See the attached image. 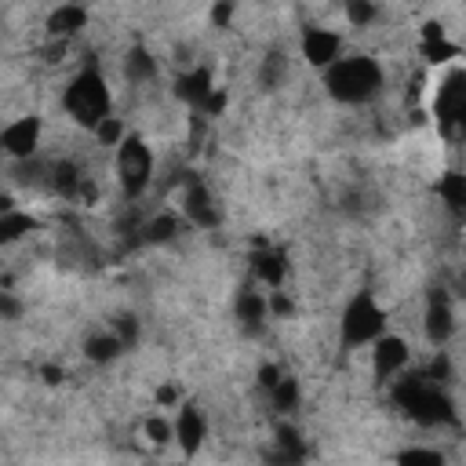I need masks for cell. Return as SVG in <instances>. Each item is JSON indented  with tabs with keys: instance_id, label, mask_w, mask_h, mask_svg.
<instances>
[{
	"instance_id": "7c38bea8",
	"label": "cell",
	"mask_w": 466,
	"mask_h": 466,
	"mask_svg": "<svg viewBox=\"0 0 466 466\" xmlns=\"http://www.w3.org/2000/svg\"><path fill=\"white\" fill-rule=\"evenodd\" d=\"M299 51H302V58L313 66V69H328L335 58H342L346 51H342V36L335 33V29H324V25H306L302 29V40H299Z\"/></svg>"
},
{
	"instance_id": "603a6c76",
	"label": "cell",
	"mask_w": 466,
	"mask_h": 466,
	"mask_svg": "<svg viewBox=\"0 0 466 466\" xmlns=\"http://www.w3.org/2000/svg\"><path fill=\"white\" fill-rule=\"evenodd\" d=\"M269 404H273L277 415H291V411L302 404V386H299V379H295V375H280L277 386L269 390Z\"/></svg>"
},
{
	"instance_id": "6da1fadb",
	"label": "cell",
	"mask_w": 466,
	"mask_h": 466,
	"mask_svg": "<svg viewBox=\"0 0 466 466\" xmlns=\"http://www.w3.org/2000/svg\"><path fill=\"white\" fill-rule=\"evenodd\" d=\"M390 400L415 422V426H426V430H441V426H451L455 422V404L444 390V382L430 379L426 368L422 371H400L393 382H390Z\"/></svg>"
},
{
	"instance_id": "ac0fdd59",
	"label": "cell",
	"mask_w": 466,
	"mask_h": 466,
	"mask_svg": "<svg viewBox=\"0 0 466 466\" xmlns=\"http://www.w3.org/2000/svg\"><path fill=\"white\" fill-rule=\"evenodd\" d=\"M433 193L441 197V204H444V211L451 215V218H466V171H444L441 178H437V186H433Z\"/></svg>"
},
{
	"instance_id": "4fadbf2b",
	"label": "cell",
	"mask_w": 466,
	"mask_h": 466,
	"mask_svg": "<svg viewBox=\"0 0 466 466\" xmlns=\"http://www.w3.org/2000/svg\"><path fill=\"white\" fill-rule=\"evenodd\" d=\"M233 313H237V320H240L248 331L262 328L266 317H273V313H269V291H262L258 280H255V284H244V288L237 291V299H233Z\"/></svg>"
},
{
	"instance_id": "d4e9b609",
	"label": "cell",
	"mask_w": 466,
	"mask_h": 466,
	"mask_svg": "<svg viewBox=\"0 0 466 466\" xmlns=\"http://www.w3.org/2000/svg\"><path fill=\"white\" fill-rule=\"evenodd\" d=\"M342 11L350 18V25H357V29H364V25H371L379 18V4L375 0H342Z\"/></svg>"
},
{
	"instance_id": "8992f818",
	"label": "cell",
	"mask_w": 466,
	"mask_h": 466,
	"mask_svg": "<svg viewBox=\"0 0 466 466\" xmlns=\"http://www.w3.org/2000/svg\"><path fill=\"white\" fill-rule=\"evenodd\" d=\"M178 211H182L186 222L197 226V229H215V226L222 222V211H218V200H215L211 186H208L200 175H193V171H186V178H182Z\"/></svg>"
},
{
	"instance_id": "8fae6325",
	"label": "cell",
	"mask_w": 466,
	"mask_h": 466,
	"mask_svg": "<svg viewBox=\"0 0 466 466\" xmlns=\"http://www.w3.org/2000/svg\"><path fill=\"white\" fill-rule=\"evenodd\" d=\"M248 266H251V277L262 284V288H284V277H288V255L284 248L269 244V240H255L251 244V255H248Z\"/></svg>"
},
{
	"instance_id": "277c9868",
	"label": "cell",
	"mask_w": 466,
	"mask_h": 466,
	"mask_svg": "<svg viewBox=\"0 0 466 466\" xmlns=\"http://www.w3.org/2000/svg\"><path fill=\"white\" fill-rule=\"evenodd\" d=\"M386 331V309L371 291L350 295V302L339 313V342L342 350H360L371 346Z\"/></svg>"
},
{
	"instance_id": "e0dca14e",
	"label": "cell",
	"mask_w": 466,
	"mask_h": 466,
	"mask_svg": "<svg viewBox=\"0 0 466 466\" xmlns=\"http://www.w3.org/2000/svg\"><path fill=\"white\" fill-rule=\"evenodd\" d=\"M419 55L430 66H444V62H455L459 58V44H451L444 36V25L441 22H426L422 25V40H419Z\"/></svg>"
},
{
	"instance_id": "d6986e66",
	"label": "cell",
	"mask_w": 466,
	"mask_h": 466,
	"mask_svg": "<svg viewBox=\"0 0 466 466\" xmlns=\"http://www.w3.org/2000/svg\"><path fill=\"white\" fill-rule=\"evenodd\" d=\"M36 229H40L36 215L22 211L18 204L0 208V244H18V240H25V237L36 233Z\"/></svg>"
},
{
	"instance_id": "44dd1931",
	"label": "cell",
	"mask_w": 466,
	"mask_h": 466,
	"mask_svg": "<svg viewBox=\"0 0 466 466\" xmlns=\"http://www.w3.org/2000/svg\"><path fill=\"white\" fill-rule=\"evenodd\" d=\"M124 76H127V84H149V80H157V58H153V51L149 47H131L127 55H124Z\"/></svg>"
},
{
	"instance_id": "836d02e7",
	"label": "cell",
	"mask_w": 466,
	"mask_h": 466,
	"mask_svg": "<svg viewBox=\"0 0 466 466\" xmlns=\"http://www.w3.org/2000/svg\"><path fill=\"white\" fill-rule=\"evenodd\" d=\"M40 379H44L47 386H58V382H62V368H58V364H44V368H40Z\"/></svg>"
},
{
	"instance_id": "9c48e42d",
	"label": "cell",
	"mask_w": 466,
	"mask_h": 466,
	"mask_svg": "<svg viewBox=\"0 0 466 466\" xmlns=\"http://www.w3.org/2000/svg\"><path fill=\"white\" fill-rule=\"evenodd\" d=\"M422 335L433 350H444L455 335V309H451V299L444 288H433L426 295V306H422Z\"/></svg>"
},
{
	"instance_id": "ffe728a7",
	"label": "cell",
	"mask_w": 466,
	"mask_h": 466,
	"mask_svg": "<svg viewBox=\"0 0 466 466\" xmlns=\"http://www.w3.org/2000/svg\"><path fill=\"white\" fill-rule=\"evenodd\" d=\"M124 350H127V346L120 342V335H116L113 328L95 331V335L84 339V357H87L91 364H109V360H116Z\"/></svg>"
},
{
	"instance_id": "9a60e30c",
	"label": "cell",
	"mask_w": 466,
	"mask_h": 466,
	"mask_svg": "<svg viewBox=\"0 0 466 466\" xmlns=\"http://www.w3.org/2000/svg\"><path fill=\"white\" fill-rule=\"evenodd\" d=\"M186 226H189V222H186V215H182V211L160 208V211H153V215L138 226V233H142V240H146V244H171Z\"/></svg>"
},
{
	"instance_id": "7402d4cb",
	"label": "cell",
	"mask_w": 466,
	"mask_h": 466,
	"mask_svg": "<svg viewBox=\"0 0 466 466\" xmlns=\"http://www.w3.org/2000/svg\"><path fill=\"white\" fill-rule=\"evenodd\" d=\"M273 433H277V437H273V441H277V459H284V462H299V459H306V444H302V433H299L295 422L280 419Z\"/></svg>"
},
{
	"instance_id": "83f0119b",
	"label": "cell",
	"mask_w": 466,
	"mask_h": 466,
	"mask_svg": "<svg viewBox=\"0 0 466 466\" xmlns=\"http://www.w3.org/2000/svg\"><path fill=\"white\" fill-rule=\"evenodd\" d=\"M109 328L120 335L124 346H135V342H138V320H135L131 313H116V317L109 320Z\"/></svg>"
},
{
	"instance_id": "4dcf8cb0",
	"label": "cell",
	"mask_w": 466,
	"mask_h": 466,
	"mask_svg": "<svg viewBox=\"0 0 466 466\" xmlns=\"http://www.w3.org/2000/svg\"><path fill=\"white\" fill-rule=\"evenodd\" d=\"M157 404H160V408H178V404H182V390H178L175 382L157 386Z\"/></svg>"
},
{
	"instance_id": "1f68e13d",
	"label": "cell",
	"mask_w": 466,
	"mask_h": 466,
	"mask_svg": "<svg viewBox=\"0 0 466 466\" xmlns=\"http://www.w3.org/2000/svg\"><path fill=\"white\" fill-rule=\"evenodd\" d=\"M211 22H215L218 29H226V25L233 22V0H215V7H211Z\"/></svg>"
},
{
	"instance_id": "5b68a950",
	"label": "cell",
	"mask_w": 466,
	"mask_h": 466,
	"mask_svg": "<svg viewBox=\"0 0 466 466\" xmlns=\"http://www.w3.org/2000/svg\"><path fill=\"white\" fill-rule=\"evenodd\" d=\"M113 167H116V182H120V193L135 204L146 197L149 182H153V171H157V157L149 149V142L138 135V131H127L124 142L116 146V157H113Z\"/></svg>"
},
{
	"instance_id": "ba28073f",
	"label": "cell",
	"mask_w": 466,
	"mask_h": 466,
	"mask_svg": "<svg viewBox=\"0 0 466 466\" xmlns=\"http://www.w3.org/2000/svg\"><path fill=\"white\" fill-rule=\"evenodd\" d=\"M175 444L186 459H197L204 441H208V415L193 397H182V404L175 408Z\"/></svg>"
},
{
	"instance_id": "484cf974",
	"label": "cell",
	"mask_w": 466,
	"mask_h": 466,
	"mask_svg": "<svg viewBox=\"0 0 466 466\" xmlns=\"http://www.w3.org/2000/svg\"><path fill=\"white\" fill-rule=\"evenodd\" d=\"M91 135H95V138H98L102 146H113V149H116V146L124 142L127 127H124V120H120L116 113H109V116H106V120H102V124H98V127H95Z\"/></svg>"
},
{
	"instance_id": "7a4b0ae2",
	"label": "cell",
	"mask_w": 466,
	"mask_h": 466,
	"mask_svg": "<svg viewBox=\"0 0 466 466\" xmlns=\"http://www.w3.org/2000/svg\"><path fill=\"white\" fill-rule=\"evenodd\" d=\"M62 109L69 120H76L80 127L95 131L109 113H113V91H109V80L106 73L87 62L84 69H76L62 91Z\"/></svg>"
},
{
	"instance_id": "d6a6232c",
	"label": "cell",
	"mask_w": 466,
	"mask_h": 466,
	"mask_svg": "<svg viewBox=\"0 0 466 466\" xmlns=\"http://www.w3.org/2000/svg\"><path fill=\"white\" fill-rule=\"evenodd\" d=\"M280 375H284V371H280L277 364H262V368H258V386L269 393V390L277 386V379H280Z\"/></svg>"
},
{
	"instance_id": "e575fe53",
	"label": "cell",
	"mask_w": 466,
	"mask_h": 466,
	"mask_svg": "<svg viewBox=\"0 0 466 466\" xmlns=\"http://www.w3.org/2000/svg\"><path fill=\"white\" fill-rule=\"evenodd\" d=\"M0 309H4V317H15V313H18V302L11 299V291L0 295Z\"/></svg>"
},
{
	"instance_id": "3957f363",
	"label": "cell",
	"mask_w": 466,
	"mask_h": 466,
	"mask_svg": "<svg viewBox=\"0 0 466 466\" xmlns=\"http://www.w3.org/2000/svg\"><path fill=\"white\" fill-rule=\"evenodd\" d=\"M324 91L342 106H364L382 91V66L371 55H342L324 69Z\"/></svg>"
},
{
	"instance_id": "2e32d148",
	"label": "cell",
	"mask_w": 466,
	"mask_h": 466,
	"mask_svg": "<svg viewBox=\"0 0 466 466\" xmlns=\"http://www.w3.org/2000/svg\"><path fill=\"white\" fill-rule=\"evenodd\" d=\"M84 25H87V7H84V4H58V7L47 15V22H44V29H47L51 40H69V36H76Z\"/></svg>"
},
{
	"instance_id": "cb8c5ba5",
	"label": "cell",
	"mask_w": 466,
	"mask_h": 466,
	"mask_svg": "<svg viewBox=\"0 0 466 466\" xmlns=\"http://www.w3.org/2000/svg\"><path fill=\"white\" fill-rule=\"evenodd\" d=\"M284 76H288V55H284L280 47L266 51V58L258 62V87L277 91V87L284 84Z\"/></svg>"
},
{
	"instance_id": "4316f807",
	"label": "cell",
	"mask_w": 466,
	"mask_h": 466,
	"mask_svg": "<svg viewBox=\"0 0 466 466\" xmlns=\"http://www.w3.org/2000/svg\"><path fill=\"white\" fill-rule=\"evenodd\" d=\"M142 433L153 441V444H171L175 441V422L171 419H164V415H149L146 422H142Z\"/></svg>"
},
{
	"instance_id": "52a82bcc",
	"label": "cell",
	"mask_w": 466,
	"mask_h": 466,
	"mask_svg": "<svg viewBox=\"0 0 466 466\" xmlns=\"http://www.w3.org/2000/svg\"><path fill=\"white\" fill-rule=\"evenodd\" d=\"M368 357H371V375H375V382L390 386V382L411 364V346H408L400 335L382 331V335L368 346Z\"/></svg>"
},
{
	"instance_id": "30bf717a",
	"label": "cell",
	"mask_w": 466,
	"mask_h": 466,
	"mask_svg": "<svg viewBox=\"0 0 466 466\" xmlns=\"http://www.w3.org/2000/svg\"><path fill=\"white\" fill-rule=\"evenodd\" d=\"M40 135H44V120L36 113L15 116L0 131V149L7 153V160H33V153L40 146Z\"/></svg>"
},
{
	"instance_id": "f1b7e54d",
	"label": "cell",
	"mask_w": 466,
	"mask_h": 466,
	"mask_svg": "<svg viewBox=\"0 0 466 466\" xmlns=\"http://www.w3.org/2000/svg\"><path fill=\"white\" fill-rule=\"evenodd\" d=\"M426 375L437 379V382H448V379H451V360H448L444 350H433V360L426 364Z\"/></svg>"
},
{
	"instance_id": "5bb4252c",
	"label": "cell",
	"mask_w": 466,
	"mask_h": 466,
	"mask_svg": "<svg viewBox=\"0 0 466 466\" xmlns=\"http://www.w3.org/2000/svg\"><path fill=\"white\" fill-rule=\"evenodd\" d=\"M211 91H215V80H211V69H208V66H193V69L178 73V80H175V95H178L193 113L204 109V102H208Z\"/></svg>"
},
{
	"instance_id": "f546056e",
	"label": "cell",
	"mask_w": 466,
	"mask_h": 466,
	"mask_svg": "<svg viewBox=\"0 0 466 466\" xmlns=\"http://www.w3.org/2000/svg\"><path fill=\"white\" fill-rule=\"evenodd\" d=\"M444 455L437 451V448H404L400 455H397V462H441Z\"/></svg>"
}]
</instances>
